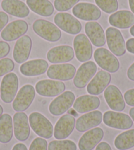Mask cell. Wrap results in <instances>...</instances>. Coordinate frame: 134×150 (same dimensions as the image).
Returning <instances> with one entry per match:
<instances>
[{
  "mask_svg": "<svg viewBox=\"0 0 134 150\" xmlns=\"http://www.w3.org/2000/svg\"><path fill=\"white\" fill-rule=\"evenodd\" d=\"M13 120L15 138L21 142L27 140L30 136V129L26 114L18 112L14 115Z\"/></svg>",
  "mask_w": 134,
  "mask_h": 150,
  "instance_id": "ac0fdd59",
  "label": "cell"
},
{
  "mask_svg": "<svg viewBox=\"0 0 134 150\" xmlns=\"http://www.w3.org/2000/svg\"><path fill=\"white\" fill-rule=\"evenodd\" d=\"M54 22L57 27L72 35L78 34L82 30V25L80 21L69 13H57L54 17Z\"/></svg>",
  "mask_w": 134,
  "mask_h": 150,
  "instance_id": "ba28073f",
  "label": "cell"
},
{
  "mask_svg": "<svg viewBox=\"0 0 134 150\" xmlns=\"http://www.w3.org/2000/svg\"><path fill=\"white\" fill-rule=\"evenodd\" d=\"M10 45L5 42H0V59L4 58L10 52Z\"/></svg>",
  "mask_w": 134,
  "mask_h": 150,
  "instance_id": "74e56055",
  "label": "cell"
},
{
  "mask_svg": "<svg viewBox=\"0 0 134 150\" xmlns=\"http://www.w3.org/2000/svg\"><path fill=\"white\" fill-rule=\"evenodd\" d=\"M97 71V65L93 61H87L80 67L74 78V84L78 88H84Z\"/></svg>",
  "mask_w": 134,
  "mask_h": 150,
  "instance_id": "4fadbf2b",
  "label": "cell"
},
{
  "mask_svg": "<svg viewBox=\"0 0 134 150\" xmlns=\"http://www.w3.org/2000/svg\"><path fill=\"white\" fill-rule=\"evenodd\" d=\"M95 1L102 11L108 14L114 13L118 9L117 0H95Z\"/></svg>",
  "mask_w": 134,
  "mask_h": 150,
  "instance_id": "d6a6232c",
  "label": "cell"
},
{
  "mask_svg": "<svg viewBox=\"0 0 134 150\" xmlns=\"http://www.w3.org/2000/svg\"><path fill=\"white\" fill-rule=\"evenodd\" d=\"M94 59L97 65L104 71L110 73H114L118 71L120 62L112 52L105 48L101 47L94 52Z\"/></svg>",
  "mask_w": 134,
  "mask_h": 150,
  "instance_id": "3957f363",
  "label": "cell"
},
{
  "mask_svg": "<svg viewBox=\"0 0 134 150\" xmlns=\"http://www.w3.org/2000/svg\"><path fill=\"white\" fill-rule=\"evenodd\" d=\"M47 146L46 140L41 137L36 138L30 144L29 150H47Z\"/></svg>",
  "mask_w": 134,
  "mask_h": 150,
  "instance_id": "d590c367",
  "label": "cell"
},
{
  "mask_svg": "<svg viewBox=\"0 0 134 150\" xmlns=\"http://www.w3.org/2000/svg\"><path fill=\"white\" fill-rule=\"evenodd\" d=\"M32 129L40 137L49 139L53 135V127L49 120L41 113L34 112L28 118Z\"/></svg>",
  "mask_w": 134,
  "mask_h": 150,
  "instance_id": "6da1fadb",
  "label": "cell"
},
{
  "mask_svg": "<svg viewBox=\"0 0 134 150\" xmlns=\"http://www.w3.org/2000/svg\"><path fill=\"white\" fill-rule=\"evenodd\" d=\"M125 102L128 105L134 107V88L126 91L124 96Z\"/></svg>",
  "mask_w": 134,
  "mask_h": 150,
  "instance_id": "8d00e7d4",
  "label": "cell"
},
{
  "mask_svg": "<svg viewBox=\"0 0 134 150\" xmlns=\"http://www.w3.org/2000/svg\"><path fill=\"white\" fill-rule=\"evenodd\" d=\"M75 101V95L71 91H66L54 99L49 107L51 114L59 116L71 108Z\"/></svg>",
  "mask_w": 134,
  "mask_h": 150,
  "instance_id": "30bf717a",
  "label": "cell"
},
{
  "mask_svg": "<svg viewBox=\"0 0 134 150\" xmlns=\"http://www.w3.org/2000/svg\"><path fill=\"white\" fill-rule=\"evenodd\" d=\"M129 5L131 11L134 14V0H129Z\"/></svg>",
  "mask_w": 134,
  "mask_h": 150,
  "instance_id": "f6af8a7d",
  "label": "cell"
},
{
  "mask_svg": "<svg viewBox=\"0 0 134 150\" xmlns=\"http://www.w3.org/2000/svg\"><path fill=\"white\" fill-rule=\"evenodd\" d=\"M103 114L99 111H93L83 115L76 120V130L83 132L97 127L103 120Z\"/></svg>",
  "mask_w": 134,
  "mask_h": 150,
  "instance_id": "44dd1931",
  "label": "cell"
},
{
  "mask_svg": "<svg viewBox=\"0 0 134 150\" xmlns=\"http://www.w3.org/2000/svg\"><path fill=\"white\" fill-rule=\"evenodd\" d=\"M48 61L51 63H67L74 57V51L69 45H59L53 47L47 54Z\"/></svg>",
  "mask_w": 134,
  "mask_h": 150,
  "instance_id": "d6986e66",
  "label": "cell"
},
{
  "mask_svg": "<svg viewBox=\"0 0 134 150\" xmlns=\"http://www.w3.org/2000/svg\"><path fill=\"white\" fill-rule=\"evenodd\" d=\"M76 73V67L69 63L56 64L47 69V76L51 79L67 81L73 79Z\"/></svg>",
  "mask_w": 134,
  "mask_h": 150,
  "instance_id": "7c38bea8",
  "label": "cell"
},
{
  "mask_svg": "<svg viewBox=\"0 0 134 150\" xmlns=\"http://www.w3.org/2000/svg\"><path fill=\"white\" fill-rule=\"evenodd\" d=\"M126 48L128 52L134 54V38H130L126 43Z\"/></svg>",
  "mask_w": 134,
  "mask_h": 150,
  "instance_id": "ab89813d",
  "label": "cell"
},
{
  "mask_svg": "<svg viewBox=\"0 0 134 150\" xmlns=\"http://www.w3.org/2000/svg\"><path fill=\"white\" fill-rule=\"evenodd\" d=\"M127 76L130 80L134 81V63L128 69L127 71Z\"/></svg>",
  "mask_w": 134,
  "mask_h": 150,
  "instance_id": "b9f144b4",
  "label": "cell"
},
{
  "mask_svg": "<svg viewBox=\"0 0 134 150\" xmlns=\"http://www.w3.org/2000/svg\"><path fill=\"white\" fill-rule=\"evenodd\" d=\"M74 49L76 57L80 62H87L92 57V43L84 34H80L74 38Z\"/></svg>",
  "mask_w": 134,
  "mask_h": 150,
  "instance_id": "9c48e42d",
  "label": "cell"
},
{
  "mask_svg": "<svg viewBox=\"0 0 134 150\" xmlns=\"http://www.w3.org/2000/svg\"><path fill=\"white\" fill-rule=\"evenodd\" d=\"M66 89L65 83L53 80H42L36 85V91L45 97H55L63 93Z\"/></svg>",
  "mask_w": 134,
  "mask_h": 150,
  "instance_id": "8fae6325",
  "label": "cell"
},
{
  "mask_svg": "<svg viewBox=\"0 0 134 150\" xmlns=\"http://www.w3.org/2000/svg\"><path fill=\"white\" fill-rule=\"evenodd\" d=\"M3 112H4V109H3L2 106L0 105V116H1Z\"/></svg>",
  "mask_w": 134,
  "mask_h": 150,
  "instance_id": "c3c4849f",
  "label": "cell"
},
{
  "mask_svg": "<svg viewBox=\"0 0 134 150\" xmlns=\"http://www.w3.org/2000/svg\"><path fill=\"white\" fill-rule=\"evenodd\" d=\"M104 132L101 128L97 127L88 130L80 139V150H93L102 140Z\"/></svg>",
  "mask_w": 134,
  "mask_h": 150,
  "instance_id": "7402d4cb",
  "label": "cell"
},
{
  "mask_svg": "<svg viewBox=\"0 0 134 150\" xmlns=\"http://www.w3.org/2000/svg\"><path fill=\"white\" fill-rule=\"evenodd\" d=\"M76 120L72 115H64L57 122L54 128V137L57 140H64L68 137L73 132Z\"/></svg>",
  "mask_w": 134,
  "mask_h": 150,
  "instance_id": "e0dca14e",
  "label": "cell"
},
{
  "mask_svg": "<svg viewBox=\"0 0 134 150\" xmlns=\"http://www.w3.org/2000/svg\"><path fill=\"white\" fill-rule=\"evenodd\" d=\"M95 150H112L111 146L109 144L105 142H103L98 144L96 147Z\"/></svg>",
  "mask_w": 134,
  "mask_h": 150,
  "instance_id": "60d3db41",
  "label": "cell"
},
{
  "mask_svg": "<svg viewBox=\"0 0 134 150\" xmlns=\"http://www.w3.org/2000/svg\"><path fill=\"white\" fill-rule=\"evenodd\" d=\"M110 25L121 29L128 28L134 25V14L127 10H120L109 17Z\"/></svg>",
  "mask_w": 134,
  "mask_h": 150,
  "instance_id": "4316f807",
  "label": "cell"
},
{
  "mask_svg": "<svg viewBox=\"0 0 134 150\" xmlns=\"http://www.w3.org/2000/svg\"><path fill=\"white\" fill-rule=\"evenodd\" d=\"M130 117L132 118V119L134 121V108H131L130 110Z\"/></svg>",
  "mask_w": 134,
  "mask_h": 150,
  "instance_id": "bcb514c9",
  "label": "cell"
},
{
  "mask_svg": "<svg viewBox=\"0 0 134 150\" xmlns=\"http://www.w3.org/2000/svg\"><path fill=\"white\" fill-rule=\"evenodd\" d=\"M12 150H28V149L25 144L18 143L16 144V145H15V146L13 148Z\"/></svg>",
  "mask_w": 134,
  "mask_h": 150,
  "instance_id": "7bdbcfd3",
  "label": "cell"
},
{
  "mask_svg": "<svg viewBox=\"0 0 134 150\" xmlns=\"http://www.w3.org/2000/svg\"><path fill=\"white\" fill-rule=\"evenodd\" d=\"M74 142L68 140H53L48 144V150H76Z\"/></svg>",
  "mask_w": 134,
  "mask_h": 150,
  "instance_id": "1f68e13d",
  "label": "cell"
},
{
  "mask_svg": "<svg viewBox=\"0 0 134 150\" xmlns=\"http://www.w3.org/2000/svg\"><path fill=\"white\" fill-rule=\"evenodd\" d=\"M28 29V23L25 21L17 20L5 26L1 32V36L5 41L12 42L25 35Z\"/></svg>",
  "mask_w": 134,
  "mask_h": 150,
  "instance_id": "9a60e30c",
  "label": "cell"
},
{
  "mask_svg": "<svg viewBox=\"0 0 134 150\" xmlns=\"http://www.w3.org/2000/svg\"><path fill=\"white\" fill-rule=\"evenodd\" d=\"M18 88V79L17 74L10 73L3 78L0 86V95L4 103H10L14 100Z\"/></svg>",
  "mask_w": 134,
  "mask_h": 150,
  "instance_id": "277c9868",
  "label": "cell"
},
{
  "mask_svg": "<svg viewBox=\"0 0 134 150\" xmlns=\"http://www.w3.org/2000/svg\"><path fill=\"white\" fill-rule=\"evenodd\" d=\"M105 36L111 52L118 57L125 54L126 48L121 32L114 27H109L106 29Z\"/></svg>",
  "mask_w": 134,
  "mask_h": 150,
  "instance_id": "8992f818",
  "label": "cell"
},
{
  "mask_svg": "<svg viewBox=\"0 0 134 150\" xmlns=\"http://www.w3.org/2000/svg\"><path fill=\"white\" fill-rule=\"evenodd\" d=\"M32 49V40L27 35L23 36L18 39L13 50V58L17 63H23L30 56Z\"/></svg>",
  "mask_w": 134,
  "mask_h": 150,
  "instance_id": "603a6c76",
  "label": "cell"
},
{
  "mask_svg": "<svg viewBox=\"0 0 134 150\" xmlns=\"http://www.w3.org/2000/svg\"><path fill=\"white\" fill-rule=\"evenodd\" d=\"M1 7L5 12L16 17L25 18L30 13L27 5L20 0H3Z\"/></svg>",
  "mask_w": 134,
  "mask_h": 150,
  "instance_id": "d4e9b609",
  "label": "cell"
},
{
  "mask_svg": "<svg viewBox=\"0 0 134 150\" xmlns=\"http://www.w3.org/2000/svg\"><path fill=\"white\" fill-rule=\"evenodd\" d=\"M115 148L118 150H127L134 147V129L128 130L119 134L114 140Z\"/></svg>",
  "mask_w": 134,
  "mask_h": 150,
  "instance_id": "4dcf8cb0",
  "label": "cell"
},
{
  "mask_svg": "<svg viewBox=\"0 0 134 150\" xmlns=\"http://www.w3.org/2000/svg\"><path fill=\"white\" fill-rule=\"evenodd\" d=\"M15 68L14 62L9 58H4L0 60V77L10 73Z\"/></svg>",
  "mask_w": 134,
  "mask_h": 150,
  "instance_id": "e575fe53",
  "label": "cell"
},
{
  "mask_svg": "<svg viewBox=\"0 0 134 150\" xmlns=\"http://www.w3.org/2000/svg\"><path fill=\"white\" fill-rule=\"evenodd\" d=\"M104 97L109 108L114 111L121 112L124 110L126 103L122 92L114 85L108 86L104 92Z\"/></svg>",
  "mask_w": 134,
  "mask_h": 150,
  "instance_id": "2e32d148",
  "label": "cell"
},
{
  "mask_svg": "<svg viewBox=\"0 0 134 150\" xmlns=\"http://www.w3.org/2000/svg\"><path fill=\"white\" fill-rule=\"evenodd\" d=\"M68 112L69 114L72 115V116H74V117H76L78 116V114H77V112L76 110H74V109H69V110L68 111Z\"/></svg>",
  "mask_w": 134,
  "mask_h": 150,
  "instance_id": "ee69618b",
  "label": "cell"
},
{
  "mask_svg": "<svg viewBox=\"0 0 134 150\" xmlns=\"http://www.w3.org/2000/svg\"><path fill=\"white\" fill-rule=\"evenodd\" d=\"M36 91L33 86L26 84L18 91L13 103V108L17 112L26 111L34 100Z\"/></svg>",
  "mask_w": 134,
  "mask_h": 150,
  "instance_id": "52a82bcc",
  "label": "cell"
},
{
  "mask_svg": "<svg viewBox=\"0 0 134 150\" xmlns=\"http://www.w3.org/2000/svg\"><path fill=\"white\" fill-rule=\"evenodd\" d=\"M130 32V34H132V36H134V25L132 26V27H131Z\"/></svg>",
  "mask_w": 134,
  "mask_h": 150,
  "instance_id": "7dc6e473",
  "label": "cell"
},
{
  "mask_svg": "<svg viewBox=\"0 0 134 150\" xmlns=\"http://www.w3.org/2000/svg\"><path fill=\"white\" fill-rule=\"evenodd\" d=\"M9 22V17L5 12L0 11V32Z\"/></svg>",
  "mask_w": 134,
  "mask_h": 150,
  "instance_id": "f35d334b",
  "label": "cell"
},
{
  "mask_svg": "<svg viewBox=\"0 0 134 150\" xmlns=\"http://www.w3.org/2000/svg\"><path fill=\"white\" fill-rule=\"evenodd\" d=\"M103 122L109 127L118 130H127L133 126V120L129 115L112 111H106L103 117Z\"/></svg>",
  "mask_w": 134,
  "mask_h": 150,
  "instance_id": "5b68a950",
  "label": "cell"
},
{
  "mask_svg": "<svg viewBox=\"0 0 134 150\" xmlns=\"http://www.w3.org/2000/svg\"><path fill=\"white\" fill-rule=\"evenodd\" d=\"M32 28L37 35L51 42L59 41L62 35L61 31L57 26L46 20H36L33 24Z\"/></svg>",
  "mask_w": 134,
  "mask_h": 150,
  "instance_id": "7a4b0ae2",
  "label": "cell"
},
{
  "mask_svg": "<svg viewBox=\"0 0 134 150\" xmlns=\"http://www.w3.org/2000/svg\"><path fill=\"white\" fill-rule=\"evenodd\" d=\"M111 81V75L109 72L100 71L95 74L87 86V91L90 94L97 96L103 92L108 87Z\"/></svg>",
  "mask_w": 134,
  "mask_h": 150,
  "instance_id": "ffe728a7",
  "label": "cell"
},
{
  "mask_svg": "<svg viewBox=\"0 0 134 150\" xmlns=\"http://www.w3.org/2000/svg\"><path fill=\"white\" fill-rule=\"evenodd\" d=\"M80 0H55L54 6L58 11L64 12L71 9Z\"/></svg>",
  "mask_w": 134,
  "mask_h": 150,
  "instance_id": "836d02e7",
  "label": "cell"
},
{
  "mask_svg": "<svg viewBox=\"0 0 134 150\" xmlns=\"http://www.w3.org/2000/svg\"><path fill=\"white\" fill-rule=\"evenodd\" d=\"M31 11L43 17H49L54 13V7L49 0H26Z\"/></svg>",
  "mask_w": 134,
  "mask_h": 150,
  "instance_id": "f1b7e54d",
  "label": "cell"
},
{
  "mask_svg": "<svg viewBox=\"0 0 134 150\" xmlns=\"http://www.w3.org/2000/svg\"><path fill=\"white\" fill-rule=\"evenodd\" d=\"M48 63L44 59H34L24 63L20 67L22 74L26 76H36L44 74L48 69Z\"/></svg>",
  "mask_w": 134,
  "mask_h": 150,
  "instance_id": "484cf974",
  "label": "cell"
},
{
  "mask_svg": "<svg viewBox=\"0 0 134 150\" xmlns=\"http://www.w3.org/2000/svg\"><path fill=\"white\" fill-rule=\"evenodd\" d=\"M13 119L9 114L0 116V142L7 144L11 140L13 135Z\"/></svg>",
  "mask_w": 134,
  "mask_h": 150,
  "instance_id": "f546056e",
  "label": "cell"
},
{
  "mask_svg": "<svg viewBox=\"0 0 134 150\" xmlns=\"http://www.w3.org/2000/svg\"><path fill=\"white\" fill-rule=\"evenodd\" d=\"M72 13L83 21H97L101 16V10L96 5L90 3L77 4L72 9Z\"/></svg>",
  "mask_w": 134,
  "mask_h": 150,
  "instance_id": "5bb4252c",
  "label": "cell"
},
{
  "mask_svg": "<svg viewBox=\"0 0 134 150\" xmlns=\"http://www.w3.org/2000/svg\"><path fill=\"white\" fill-rule=\"evenodd\" d=\"M100 100L97 96L84 95L78 98L73 104V109L79 113H85L97 109L100 105Z\"/></svg>",
  "mask_w": 134,
  "mask_h": 150,
  "instance_id": "83f0119b",
  "label": "cell"
},
{
  "mask_svg": "<svg viewBox=\"0 0 134 150\" xmlns=\"http://www.w3.org/2000/svg\"><path fill=\"white\" fill-rule=\"evenodd\" d=\"M85 32L91 43L96 47H102L106 44V36L102 26L97 22L90 21L85 25Z\"/></svg>",
  "mask_w": 134,
  "mask_h": 150,
  "instance_id": "cb8c5ba5",
  "label": "cell"
}]
</instances>
